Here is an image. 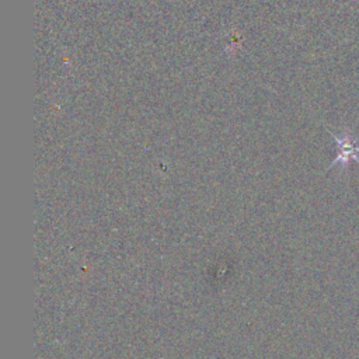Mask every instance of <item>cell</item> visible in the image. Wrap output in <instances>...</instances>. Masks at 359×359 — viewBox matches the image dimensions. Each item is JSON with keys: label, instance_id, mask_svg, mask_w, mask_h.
<instances>
[{"label": "cell", "instance_id": "obj_1", "mask_svg": "<svg viewBox=\"0 0 359 359\" xmlns=\"http://www.w3.org/2000/svg\"><path fill=\"white\" fill-rule=\"evenodd\" d=\"M338 145V158L331 163V166L341 163L344 166L348 165L349 160H355L359 163V146L355 141H352L348 135H342V138L331 134Z\"/></svg>", "mask_w": 359, "mask_h": 359}]
</instances>
